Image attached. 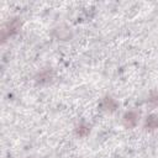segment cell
I'll use <instances>...</instances> for the list:
<instances>
[{
	"mask_svg": "<svg viewBox=\"0 0 158 158\" xmlns=\"http://www.w3.org/2000/svg\"><path fill=\"white\" fill-rule=\"evenodd\" d=\"M102 106H104V109L112 111V110L116 109V102H115L111 98H105V99H104V102H102Z\"/></svg>",
	"mask_w": 158,
	"mask_h": 158,
	"instance_id": "cell-3",
	"label": "cell"
},
{
	"mask_svg": "<svg viewBox=\"0 0 158 158\" xmlns=\"http://www.w3.org/2000/svg\"><path fill=\"white\" fill-rule=\"evenodd\" d=\"M20 26H21V22H20L19 19H12V20L9 21L7 23H5L4 27H2V30H1V33H2V41H5L9 36L16 33L17 30L20 28Z\"/></svg>",
	"mask_w": 158,
	"mask_h": 158,
	"instance_id": "cell-1",
	"label": "cell"
},
{
	"mask_svg": "<svg viewBox=\"0 0 158 158\" xmlns=\"http://www.w3.org/2000/svg\"><path fill=\"white\" fill-rule=\"evenodd\" d=\"M89 127L86 126V125H84V123H81V125H79L78 127H77V135L78 136H80V137H84V136H86L88 133H89Z\"/></svg>",
	"mask_w": 158,
	"mask_h": 158,
	"instance_id": "cell-5",
	"label": "cell"
},
{
	"mask_svg": "<svg viewBox=\"0 0 158 158\" xmlns=\"http://www.w3.org/2000/svg\"><path fill=\"white\" fill-rule=\"evenodd\" d=\"M38 80L40 81H47V80H49L51 79V73L48 72V70H44L43 73H41L40 75H38Z\"/></svg>",
	"mask_w": 158,
	"mask_h": 158,
	"instance_id": "cell-6",
	"label": "cell"
},
{
	"mask_svg": "<svg viewBox=\"0 0 158 158\" xmlns=\"http://www.w3.org/2000/svg\"><path fill=\"white\" fill-rule=\"evenodd\" d=\"M146 127H148V128H157L158 127V117L154 116V115L149 116L147 118V121H146Z\"/></svg>",
	"mask_w": 158,
	"mask_h": 158,
	"instance_id": "cell-4",
	"label": "cell"
},
{
	"mask_svg": "<svg viewBox=\"0 0 158 158\" xmlns=\"http://www.w3.org/2000/svg\"><path fill=\"white\" fill-rule=\"evenodd\" d=\"M137 118H138V115H137L135 111H128V112H126L125 116H123V123H125L126 127L132 128V127L136 126Z\"/></svg>",
	"mask_w": 158,
	"mask_h": 158,
	"instance_id": "cell-2",
	"label": "cell"
}]
</instances>
